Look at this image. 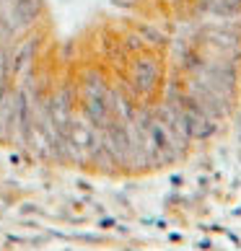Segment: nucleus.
Here are the masks:
<instances>
[{"instance_id":"1","label":"nucleus","mask_w":241,"mask_h":251,"mask_svg":"<svg viewBox=\"0 0 241 251\" xmlns=\"http://www.w3.org/2000/svg\"><path fill=\"white\" fill-rule=\"evenodd\" d=\"M163 57L145 16L0 0V148L73 169L127 163L159 129Z\"/></svg>"}]
</instances>
